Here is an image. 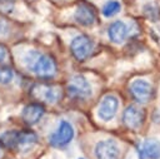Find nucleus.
<instances>
[{
    "label": "nucleus",
    "instance_id": "f257e3e1",
    "mask_svg": "<svg viewBox=\"0 0 160 159\" xmlns=\"http://www.w3.org/2000/svg\"><path fill=\"white\" fill-rule=\"evenodd\" d=\"M25 64L42 79H50L56 74V63L50 55H41L36 51H30L25 56Z\"/></svg>",
    "mask_w": 160,
    "mask_h": 159
},
{
    "label": "nucleus",
    "instance_id": "f03ea898",
    "mask_svg": "<svg viewBox=\"0 0 160 159\" xmlns=\"http://www.w3.org/2000/svg\"><path fill=\"white\" fill-rule=\"evenodd\" d=\"M92 49H94V43L86 35H78V36H75L71 40V44H70L71 54L79 61H84L85 59H88L90 56Z\"/></svg>",
    "mask_w": 160,
    "mask_h": 159
},
{
    "label": "nucleus",
    "instance_id": "7ed1b4c3",
    "mask_svg": "<svg viewBox=\"0 0 160 159\" xmlns=\"http://www.w3.org/2000/svg\"><path fill=\"white\" fill-rule=\"evenodd\" d=\"M31 91L36 99H40L49 104L58 103L62 95L61 88L54 84H39V85H35Z\"/></svg>",
    "mask_w": 160,
    "mask_h": 159
},
{
    "label": "nucleus",
    "instance_id": "20e7f679",
    "mask_svg": "<svg viewBox=\"0 0 160 159\" xmlns=\"http://www.w3.org/2000/svg\"><path fill=\"white\" fill-rule=\"evenodd\" d=\"M74 138V128L66 120H61L56 131L49 136L50 144L52 146H65Z\"/></svg>",
    "mask_w": 160,
    "mask_h": 159
},
{
    "label": "nucleus",
    "instance_id": "39448f33",
    "mask_svg": "<svg viewBox=\"0 0 160 159\" xmlns=\"http://www.w3.org/2000/svg\"><path fill=\"white\" fill-rule=\"evenodd\" d=\"M68 93L72 98L85 99L91 95V86L84 76L75 75L70 79V81L68 84Z\"/></svg>",
    "mask_w": 160,
    "mask_h": 159
},
{
    "label": "nucleus",
    "instance_id": "423d86ee",
    "mask_svg": "<svg viewBox=\"0 0 160 159\" xmlns=\"http://www.w3.org/2000/svg\"><path fill=\"white\" fill-rule=\"evenodd\" d=\"M130 93L140 103H148L154 95V88L150 83L142 79H136L130 85Z\"/></svg>",
    "mask_w": 160,
    "mask_h": 159
},
{
    "label": "nucleus",
    "instance_id": "0eeeda50",
    "mask_svg": "<svg viewBox=\"0 0 160 159\" xmlns=\"http://www.w3.org/2000/svg\"><path fill=\"white\" fill-rule=\"evenodd\" d=\"M119 108V100L116 96L114 95H106L102 98L99 109H98V115L100 119H102L104 121H109L111 120Z\"/></svg>",
    "mask_w": 160,
    "mask_h": 159
},
{
    "label": "nucleus",
    "instance_id": "6e6552de",
    "mask_svg": "<svg viewBox=\"0 0 160 159\" xmlns=\"http://www.w3.org/2000/svg\"><path fill=\"white\" fill-rule=\"evenodd\" d=\"M145 114L142 109L136 105H129L122 114V123L129 129H138L144 121Z\"/></svg>",
    "mask_w": 160,
    "mask_h": 159
},
{
    "label": "nucleus",
    "instance_id": "1a4fd4ad",
    "mask_svg": "<svg viewBox=\"0 0 160 159\" xmlns=\"http://www.w3.org/2000/svg\"><path fill=\"white\" fill-rule=\"evenodd\" d=\"M119 146L111 139L99 141L95 146V155L98 159H119Z\"/></svg>",
    "mask_w": 160,
    "mask_h": 159
},
{
    "label": "nucleus",
    "instance_id": "9d476101",
    "mask_svg": "<svg viewBox=\"0 0 160 159\" xmlns=\"http://www.w3.org/2000/svg\"><path fill=\"white\" fill-rule=\"evenodd\" d=\"M140 159H160V140L146 139L139 148Z\"/></svg>",
    "mask_w": 160,
    "mask_h": 159
},
{
    "label": "nucleus",
    "instance_id": "9b49d317",
    "mask_svg": "<svg viewBox=\"0 0 160 159\" xmlns=\"http://www.w3.org/2000/svg\"><path fill=\"white\" fill-rule=\"evenodd\" d=\"M44 113H45V109L41 104L31 103L24 108V110L21 113V118L28 125H35L42 118Z\"/></svg>",
    "mask_w": 160,
    "mask_h": 159
},
{
    "label": "nucleus",
    "instance_id": "f8f14e48",
    "mask_svg": "<svg viewBox=\"0 0 160 159\" xmlns=\"http://www.w3.org/2000/svg\"><path fill=\"white\" fill-rule=\"evenodd\" d=\"M75 20L84 26L92 25L96 20V14H95L94 8L86 3L80 4L75 11Z\"/></svg>",
    "mask_w": 160,
    "mask_h": 159
},
{
    "label": "nucleus",
    "instance_id": "ddd939ff",
    "mask_svg": "<svg viewBox=\"0 0 160 159\" xmlns=\"http://www.w3.org/2000/svg\"><path fill=\"white\" fill-rule=\"evenodd\" d=\"M108 35H109V38H110V40L112 43L121 44V43H124V40L128 36V25L124 21H121V20L114 21L109 26Z\"/></svg>",
    "mask_w": 160,
    "mask_h": 159
},
{
    "label": "nucleus",
    "instance_id": "4468645a",
    "mask_svg": "<svg viewBox=\"0 0 160 159\" xmlns=\"http://www.w3.org/2000/svg\"><path fill=\"white\" fill-rule=\"evenodd\" d=\"M38 141V135L32 130H22L16 134V146L20 150H29ZM15 146V148H16Z\"/></svg>",
    "mask_w": 160,
    "mask_h": 159
},
{
    "label": "nucleus",
    "instance_id": "2eb2a0df",
    "mask_svg": "<svg viewBox=\"0 0 160 159\" xmlns=\"http://www.w3.org/2000/svg\"><path fill=\"white\" fill-rule=\"evenodd\" d=\"M120 9H121V5H120L119 1H116V0H110V1H108V3L104 5V8H102V14H104V16H106V18H111V16L116 15V14L120 11Z\"/></svg>",
    "mask_w": 160,
    "mask_h": 159
},
{
    "label": "nucleus",
    "instance_id": "dca6fc26",
    "mask_svg": "<svg viewBox=\"0 0 160 159\" xmlns=\"http://www.w3.org/2000/svg\"><path fill=\"white\" fill-rule=\"evenodd\" d=\"M16 134L18 131H5L1 136H0V144H2L6 148H15L16 146Z\"/></svg>",
    "mask_w": 160,
    "mask_h": 159
},
{
    "label": "nucleus",
    "instance_id": "f3484780",
    "mask_svg": "<svg viewBox=\"0 0 160 159\" xmlns=\"http://www.w3.org/2000/svg\"><path fill=\"white\" fill-rule=\"evenodd\" d=\"M14 73L9 66H0V84H8L12 80Z\"/></svg>",
    "mask_w": 160,
    "mask_h": 159
},
{
    "label": "nucleus",
    "instance_id": "a211bd4d",
    "mask_svg": "<svg viewBox=\"0 0 160 159\" xmlns=\"http://www.w3.org/2000/svg\"><path fill=\"white\" fill-rule=\"evenodd\" d=\"M9 31V25L4 19H0V36L6 35Z\"/></svg>",
    "mask_w": 160,
    "mask_h": 159
},
{
    "label": "nucleus",
    "instance_id": "6ab92c4d",
    "mask_svg": "<svg viewBox=\"0 0 160 159\" xmlns=\"http://www.w3.org/2000/svg\"><path fill=\"white\" fill-rule=\"evenodd\" d=\"M6 56H8V49H6V46H5V45L0 44V63H1V61H4Z\"/></svg>",
    "mask_w": 160,
    "mask_h": 159
}]
</instances>
